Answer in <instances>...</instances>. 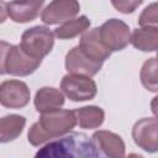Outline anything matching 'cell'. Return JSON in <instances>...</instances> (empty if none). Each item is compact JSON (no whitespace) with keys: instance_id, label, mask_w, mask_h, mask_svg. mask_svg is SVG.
<instances>
[{"instance_id":"1","label":"cell","mask_w":158,"mask_h":158,"mask_svg":"<svg viewBox=\"0 0 158 158\" xmlns=\"http://www.w3.org/2000/svg\"><path fill=\"white\" fill-rule=\"evenodd\" d=\"M77 123L74 111L57 109L43 112L40 121L31 126L28 131V142L32 146H40L52 138L68 133Z\"/></svg>"},{"instance_id":"2","label":"cell","mask_w":158,"mask_h":158,"mask_svg":"<svg viewBox=\"0 0 158 158\" xmlns=\"http://www.w3.org/2000/svg\"><path fill=\"white\" fill-rule=\"evenodd\" d=\"M36 157H73V158H95L100 153L93 141L85 133L73 132L41 148Z\"/></svg>"},{"instance_id":"3","label":"cell","mask_w":158,"mask_h":158,"mask_svg":"<svg viewBox=\"0 0 158 158\" xmlns=\"http://www.w3.org/2000/svg\"><path fill=\"white\" fill-rule=\"evenodd\" d=\"M42 59L28 56L21 46H12L1 42V74L25 77L33 73L41 64Z\"/></svg>"},{"instance_id":"4","label":"cell","mask_w":158,"mask_h":158,"mask_svg":"<svg viewBox=\"0 0 158 158\" xmlns=\"http://www.w3.org/2000/svg\"><path fill=\"white\" fill-rule=\"evenodd\" d=\"M54 44V33L46 26H35L26 30L21 37V48L31 57L42 59Z\"/></svg>"},{"instance_id":"5","label":"cell","mask_w":158,"mask_h":158,"mask_svg":"<svg viewBox=\"0 0 158 158\" xmlns=\"http://www.w3.org/2000/svg\"><path fill=\"white\" fill-rule=\"evenodd\" d=\"M60 89L67 98L73 101L91 100L98 91L95 81L91 77L81 74H67L60 81Z\"/></svg>"},{"instance_id":"6","label":"cell","mask_w":158,"mask_h":158,"mask_svg":"<svg viewBox=\"0 0 158 158\" xmlns=\"http://www.w3.org/2000/svg\"><path fill=\"white\" fill-rule=\"evenodd\" d=\"M100 37L104 44L112 51L123 49L131 38V32L128 25L117 19H110L104 22L100 27Z\"/></svg>"},{"instance_id":"7","label":"cell","mask_w":158,"mask_h":158,"mask_svg":"<svg viewBox=\"0 0 158 158\" xmlns=\"http://www.w3.org/2000/svg\"><path fill=\"white\" fill-rule=\"evenodd\" d=\"M135 143L146 152H158V117L138 120L132 128Z\"/></svg>"},{"instance_id":"8","label":"cell","mask_w":158,"mask_h":158,"mask_svg":"<svg viewBox=\"0 0 158 158\" xmlns=\"http://www.w3.org/2000/svg\"><path fill=\"white\" fill-rule=\"evenodd\" d=\"M30 89L20 80H5L0 85V102L5 107L20 109L28 104Z\"/></svg>"},{"instance_id":"9","label":"cell","mask_w":158,"mask_h":158,"mask_svg":"<svg viewBox=\"0 0 158 158\" xmlns=\"http://www.w3.org/2000/svg\"><path fill=\"white\" fill-rule=\"evenodd\" d=\"M78 0H52L42 11L41 19L47 25H56L74 19L79 12Z\"/></svg>"},{"instance_id":"10","label":"cell","mask_w":158,"mask_h":158,"mask_svg":"<svg viewBox=\"0 0 158 158\" xmlns=\"http://www.w3.org/2000/svg\"><path fill=\"white\" fill-rule=\"evenodd\" d=\"M102 67V63L90 59L83 53L79 46L72 48L65 56V68L72 74L94 77Z\"/></svg>"},{"instance_id":"11","label":"cell","mask_w":158,"mask_h":158,"mask_svg":"<svg viewBox=\"0 0 158 158\" xmlns=\"http://www.w3.org/2000/svg\"><path fill=\"white\" fill-rule=\"evenodd\" d=\"M79 47L83 51V53L86 54L90 59L100 62V63H104V60L109 58L111 54V51L104 44L100 37L99 27L85 31L80 38Z\"/></svg>"},{"instance_id":"12","label":"cell","mask_w":158,"mask_h":158,"mask_svg":"<svg viewBox=\"0 0 158 158\" xmlns=\"http://www.w3.org/2000/svg\"><path fill=\"white\" fill-rule=\"evenodd\" d=\"M91 138L100 153V157L121 158L125 156V143L118 135L110 131H98Z\"/></svg>"},{"instance_id":"13","label":"cell","mask_w":158,"mask_h":158,"mask_svg":"<svg viewBox=\"0 0 158 158\" xmlns=\"http://www.w3.org/2000/svg\"><path fill=\"white\" fill-rule=\"evenodd\" d=\"M43 4L44 0H12L6 4V12L12 21L23 23L35 20Z\"/></svg>"},{"instance_id":"14","label":"cell","mask_w":158,"mask_h":158,"mask_svg":"<svg viewBox=\"0 0 158 158\" xmlns=\"http://www.w3.org/2000/svg\"><path fill=\"white\" fill-rule=\"evenodd\" d=\"M64 104V95L56 88H42L36 93L35 106L41 114L59 109Z\"/></svg>"},{"instance_id":"15","label":"cell","mask_w":158,"mask_h":158,"mask_svg":"<svg viewBox=\"0 0 158 158\" xmlns=\"http://www.w3.org/2000/svg\"><path fill=\"white\" fill-rule=\"evenodd\" d=\"M130 42L132 46L143 52L158 51V28L157 27H141L131 33Z\"/></svg>"},{"instance_id":"16","label":"cell","mask_w":158,"mask_h":158,"mask_svg":"<svg viewBox=\"0 0 158 158\" xmlns=\"http://www.w3.org/2000/svg\"><path fill=\"white\" fill-rule=\"evenodd\" d=\"M26 123V118L19 115H9L0 120V141L10 142L21 135Z\"/></svg>"},{"instance_id":"17","label":"cell","mask_w":158,"mask_h":158,"mask_svg":"<svg viewBox=\"0 0 158 158\" xmlns=\"http://www.w3.org/2000/svg\"><path fill=\"white\" fill-rule=\"evenodd\" d=\"M77 122L81 128H96L104 122L105 114L101 107L84 106L74 110Z\"/></svg>"},{"instance_id":"18","label":"cell","mask_w":158,"mask_h":158,"mask_svg":"<svg viewBox=\"0 0 158 158\" xmlns=\"http://www.w3.org/2000/svg\"><path fill=\"white\" fill-rule=\"evenodd\" d=\"M90 26V21L86 16H80L65 21L63 25L54 30V35L60 40H68L77 37L78 35L85 32Z\"/></svg>"},{"instance_id":"19","label":"cell","mask_w":158,"mask_h":158,"mask_svg":"<svg viewBox=\"0 0 158 158\" xmlns=\"http://www.w3.org/2000/svg\"><path fill=\"white\" fill-rule=\"evenodd\" d=\"M141 83L149 91H158V59H147L141 69Z\"/></svg>"},{"instance_id":"20","label":"cell","mask_w":158,"mask_h":158,"mask_svg":"<svg viewBox=\"0 0 158 158\" xmlns=\"http://www.w3.org/2000/svg\"><path fill=\"white\" fill-rule=\"evenodd\" d=\"M138 22L142 27L151 26L158 28V2H152L141 14Z\"/></svg>"},{"instance_id":"21","label":"cell","mask_w":158,"mask_h":158,"mask_svg":"<svg viewBox=\"0 0 158 158\" xmlns=\"http://www.w3.org/2000/svg\"><path fill=\"white\" fill-rule=\"evenodd\" d=\"M111 4L122 14H131L142 4V0H111Z\"/></svg>"},{"instance_id":"22","label":"cell","mask_w":158,"mask_h":158,"mask_svg":"<svg viewBox=\"0 0 158 158\" xmlns=\"http://www.w3.org/2000/svg\"><path fill=\"white\" fill-rule=\"evenodd\" d=\"M151 110L154 114V116L158 117V95L156 98H153V100L151 101Z\"/></svg>"},{"instance_id":"23","label":"cell","mask_w":158,"mask_h":158,"mask_svg":"<svg viewBox=\"0 0 158 158\" xmlns=\"http://www.w3.org/2000/svg\"><path fill=\"white\" fill-rule=\"evenodd\" d=\"M157 59H158V52H157Z\"/></svg>"}]
</instances>
